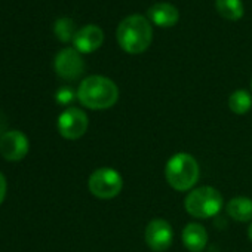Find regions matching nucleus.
<instances>
[{"label":"nucleus","instance_id":"obj_6","mask_svg":"<svg viewBox=\"0 0 252 252\" xmlns=\"http://www.w3.org/2000/svg\"><path fill=\"white\" fill-rule=\"evenodd\" d=\"M88 116L83 110L70 107L58 117V132L65 140H79L88 129Z\"/></svg>","mask_w":252,"mask_h":252},{"label":"nucleus","instance_id":"obj_13","mask_svg":"<svg viewBox=\"0 0 252 252\" xmlns=\"http://www.w3.org/2000/svg\"><path fill=\"white\" fill-rule=\"evenodd\" d=\"M227 214L239 222H248L252 220V200L248 197H233L227 203Z\"/></svg>","mask_w":252,"mask_h":252},{"label":"nucleus","instance_id":"obj_5","mask_svg":"<svg viewBox=\"0 0 252 252\" xmlns=\"http://www.w3.org/2000/svg\"><path fill=\"white\" fill-rule=\"evenodd\" d=\"M89 191L98 199H113L123 187L122 175L113 168H98L88 180Z\"/></svg>","mask_w":252,"mask_h":252},{"label":"nucleus","instance_id":"obj_4","mask_svg":"<svg viewBox=\"0 0 252 252\" xmlns=\"http://www.w3.org/2000/svg\"><path fill=\"white\" fill-rule=\"evenodd\" d=\"M222 203L221 193L211 186L191 190L184 200L186 211L194 218H211L217 215L221 211Z\"/></svg>","mask_w":252,"mask_h":252},{"label":"nucleus","instance_id":"obj_20","mask_svg":"<svg viewBox=\"0 0 252 252\" xmlns=\"http://www.w3.org/2000/svg\"><path fill=\"white\" fill-rule=\"evenodd\" d=\"M248 237L251 239V242H252V224L249 225V228H248Z\"/></svg>","mask_w":252,"mask_h":252},{"label":"nucleus","instance_id":"obj_11","mask_svg":"<svg viewBox=\"0 0 252 252\" xmlns=\"http://www.w3.org/2000/svg\"><path fill=\"white\" fill-rule=\"evenodd\" d=\"M149 20L159 27H172L178 23L180 12L171 3H156L149 9Z\"/></svg>","mask_w":252,"mask_h":252},{"label":"nucleus","instance_id":"obj_1","mask_svg":"<svg viewBox=\"0 0 252 252\" xmlns=\"http://www.w3.org/2000/svg\"><path fill=\"white\" fill-rule=\"evenodd\" d=\"M77 99L91 110H107L119 99L117 85L104 76H89L82 80L77 89Z\"/></svg>","mask_w":252,"mask_h":252},{"label":"nucleus","instance_id":"obj_18","mask_svg":"<svg viewBox=\"0 0 252 252\" xmlns=\"http://www.w3.org/2000/svg\"><path fill=\"white\" fill-rule=\"evenodd\" d=\"M6 191H8V183H6L5 175L0 172V205L3 203V200L6 197Z\"/></svg>","mask_w":252,"mask_h":252},{"label":"nucleus","instance_id":"obj_8","mask_svg":"<svg viewBox=\"0 0 252 252\" xmlns=\"http://www.w3.org/2000/svg\"><path fill=\"white\" fill-rule=\"evenodd\" d=\"M147 246L155 252H165L171 248L174 240V230L166 220L156 218L149 222L144 231Z\"/></svg>","mask_w":252,"mask_h":252},{"label":"nucleus","instance_id":"obj_21","mask_svg":"<svg viewBox=\"0 0 252 252\" xmlns=\"http://www.w3.org/2000/svg\"><path fill=\"white\" fill-rule=\"evenodd\" d=\"M251 86H252V83H251Z\"/></svg>","mask_w":252,"mask_h":252},{"label":"nucleus","instance_id":"obj_12","mask_svg":"<svg viewBox=\"0 0 252 252\" xmlns=\"http://www.w3.org/2000/svg\"><path fill=\"white\" fill-rule=\"evenodd\" d=\"M183 243L190 252H202L208 243V233L203 225L190 222L183 230Z\"/></svg>","mask_w":252,"mask_h":252},{"label":"nucleus","instance_id":"obj_17","mask_svg":"<svg viewBox=\"0 0 252 252\" xmlns=\"http://www.w3.org/2000/svg\"><path fill=\"white\" fill-rule=\"evenodd\" d=\"M55 98H57L58 104L65 105V104H70V102L74 99V92H73L71 88H61V89L57 92Z\"/></svg>","mask_w":252,"mask_h":252},{"label":"nucleus","instance_id":"obj_19","mask_svg":"<svg viewBox=\"0 0 252 252\" xmlns=\"http://www.w3.org/2000/svg\"><path fill=\"white\" fill-rule=\"evenodd\" d=\"M5 132H8V129H6V117H5V114L0 113V138L5 135Z\"/></svg>","mask_w":252,"mask_h":252},{"label":"nucleus","instance_id":"obj_10","mask_svg":"<svg viewBox=\"0 0 252 252\" xmlns=\"http://www.w3.org/2000/svg\"><path fill=\"white\" fill-rule=\"evenodd\" d=\"M104 42V33L96 26H85L83 29L77 30L74 36V49L80 54H91L96 51Z\"/></svg>","mask_w":252,"mask_h":252},{"label":"nucleus","instance_id":"obj_7","mask_svg":"<svg viewBox=\"0 0 252 252\" xmlns=\"http://www.w3.org/2000/svg\"><path fill=\"white\" fill-rule=\"evenodd\" d=\"M57 74L64 80H76L85 71V61L79 51L74 48H65L58 52L54 61Z\"/></svg>","mask_w":252,"mask_h":252},{"label":"nucleus","instance_id":"obj_9","mask_svg":"<svg viewBox=\"0 0 252 252\" xmlns=\"http://www.w3.org/2000/svg\"><path fill=\"white\" fill-rule=\"evenodd\" d=\"M30 150L29 138L24 132L11 129L0 138V155L9 162L23 160Z\"/></svg>","mask_w":252,"mask_h":252},{"label":"nucleus","instance_id":"obj_3","mask_svg":"<svg viewBox=\"0 0 252 252\" xmlns=\"http://www.w3.org/2000/svg\"><path fill=\"white\" fill-rule=\"evenodd\" d=\"M200 169L197 160L189 153L174 155L165 166V177L168 184L177 191L190 190L199 180Z\"/></svg>","mask_w":252,"mask_h":252},{"label":"nucleus","instance_id":"obj_14","mask_svg":"<svg viewBox=\"0 0 252 252\" xmlns=\"http://www.w3.org/2000/svg\"><path fill=\"white\" fill-rule=\"evenodd\" d=\"M215 8L222 18L230 21H237L243 17L242 0H215Z\"/></svg>","mask_w":252,"mask_h":252},{"label":"nucleus","instance_id":"obj_16","mask_svg":"<svg viewBox=\"0 0 252 252\" xmlns=\"http://www.w3.org/2000/svg\"><path fill=\"white\" fill-rule=\"evenodd\" d=\"M54 33L61 42L67 43L70 40H74V36L77 33L76 24L70 18H60V20H57V23L54 26Z\"/></svg>","mask_w":252,"mask_h":252},{"label":"nucleus","instance_id":"obj_2","mask_svg":"<svg viewBox=\"0 0 252 252\" xmlns=\"http://www.w3.org/2000/svg\"><path fill=\"white\" fill-rule=\"evenodd\" d=\"M117 43L120 48L132 55L143 54L153 40V29L143 15L126 17L117 27Z\"/></svg>","mask_w":252,"mask_h":252},{"label":"nucleus","instance_id":"obj_15","mask_svg":"<svg viewBox=\"0 0 252 252\" xmlns=\"http://www.w3.org/2000/svg\"><path fill=\"white\" fill-rule=\"evenodd\" d=\"M228 107L236 114H245L252 107V98L251 94L245 89L234 91L228 98Z\"/></svg>","mask_w":252,"mask_h":252}]
</instances>
